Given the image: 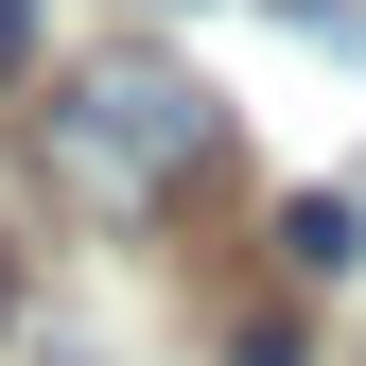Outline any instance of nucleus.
Returning a JSON list of instances; mask_svg holds the SVG:
<instances>
[{"instance_id":"obj_4","label":"nucleus","mask_w":366,"mask_h":366,"mask_svg":"<svg viewBox=\"0 0 366 366\" xmlns=\"http://www.w3.org/2000/svg\"><path fill=\"white\" fill-rule=\"evenodd\" d=\"M35 70V0H0V87H18Z\"/></svg>"},{"instance_id":"obj_3","label":"nucleus","mask_w":366,"mask_h":366,"mask_svg":"<svg viewBox=\"0 0 366 366\" xmlns=\"http://www.w3.org/2000/svg\"><path fill=\"white\" fill-rule=\"evenodd\" d=\"M227 366H297V314H244V332H227Z\"/></svg>"},{"instance_id":"obj_2","label":"nucleus","mask_w":366,"mask_h":366,"mask_svg":"<svg viewBox=\"0 0 366 366\" xmlns=\"http://www.w3.org/2000/svg\"><path fill=\"white\" fill-rule=\"evenodd\" d=\"M280 262H297V280H349V262H366V209L349 192H297L280 209Z\"/></svg>"},{"instance_id":"obj_5","label":"nucleus","mask_w":366,"mask_h":366,"mask_svg":"<svg viewBox=\"0 0 366 366\" xmlns=\"http://www.w3.org/2000/svg\"><path fill=\"white\" fill-rule=\"evenodd\" d=\"M0 332H18V262H0Z\"/></svg>"},{"instance_id":"obj_1","label":"nucleus","mask_w":366,"mask_h":366,"mask_svg":"<svg viewBox=\"0 0 366 366\" xmlns=\"http://www.w3.org/2000/svg\"><path fill=\"white\" fill-rule=\"evenodd\" d=\"M35 157H53V192L70 209H174V192H209V157H227V105L174 53H140V35H122V53H87L70 70V105L35 122Z\"/></svg>"}]
</instances>
